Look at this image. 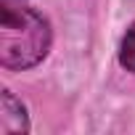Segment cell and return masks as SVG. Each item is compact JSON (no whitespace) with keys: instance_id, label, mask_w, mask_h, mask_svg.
Listing matches in <instances>:
<instances>
[{"instance_id":"1","label":"cell","mask_w":135,"mask_h":135,"mask_svg":"<svg viewBox=\"0 0 135 135\" xmlns=\"http://www.w3.org/2000/svg\"><path fill=\"white\" fill-rule=\"evenodd\" d=\"M50 24L42 13L24 8L21 0H3L0 11V64L6 69H29L48 56Z\"/></svg>"},{"instance_id":"2","label":"cell","mask_w":135,"mask_h":135,"mask_svg":"<svg viewBox=\"0 0 135 135\" xmlns=\"http://www.w3.org/2000/svg\"><path fill=\"white\" fill-rule=\"evenodd\" d=\"M29 130L27 109L11 90H3V101H0V132L3 135H24Z\"/></svg>"},{"instance_id":"3","label":"cell","mask_w":135,"mask_h":135,"mask_svg":"<svg viewBox=\"0 0 135 135\" xmlns=\"http://www.w3.org/2000/svg\"><path fill=\"white\" fill-rule=\"evenodd\" d=\"M119 64L124 66L127 72L135 74V24L127 29V35L122 37V45H119Z\"/></svg>"}]
</instances>
